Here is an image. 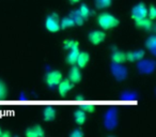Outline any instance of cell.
Segmentation results:
<instances>
[{
  "label": "cell",
  "mask_w": 156,
  "mask_h": 137,
  "mask_svg": "<svg viewBox=\"0 0 156 137\" xmlns=\"http://www.w3.org/2000/svg\"><path fill=\"white\" fill-rule=\"evenodd\" d=\"M98 24L103 30H110L119 26L120 20L110 13H101L98 16Z\"/></svg>",
  "instance_id": "6da1fadb"
},
{
  "label": "cell",
  "mask_w": 156,
  "mask_h": 137,
  "mask_svg": "<svg viewBox=\"0 0 156 137\" xmlns=\"http://www.w3.org/2000/svg\"><path fill=\"white\" fill-rule=\"evenodd\" d=\"M45 27L49 32H58L60 30V18L57 13H51L46 17Z\"/></svg>",
  "instance_id": "7a4b0ae2"
},
{
  "label": "cell",
  "mask_w": 156,
  "mask_h": 137,
  "mask_svg": "<svg viewBox=\"0 0 156 137\" xmlns=\"http://www.w3.org/2000/svg\"><path fill=\"white\" fill-rule=\"evenodd\" d=\"M132 18L136 22L138 20H141L143 17H147V8L144 3L139 2L135 5L134 8L132 9Z\"/></svg>",
  "instance_id": "3957f363"
},
{
  "label": "cell",
  "mask_w": 156,
  "mask_h": 137,
  "mask_svg": "<svg viewBox=\"0 0 156 137\" xmlns=\"http://www.w3.org/2000/svg\"><path fill=\"white\" fill-rule=\"evenodd\" d=\"M61 79H62V73L60 71H56V70L48 72L45 76L46 84L50 88L55 87V86H58V84L60 83Z\"/></svg>",
  "instance_id": "277c9868"
},
{
  "label": "cell",
  "mask_w": 156,
  "mask_h": 137,
  "mask_svg": "<svg viewBox=\"0 0 156 137\" xmlns=\"http://www.w3.org/2000/svg\"><path fill=\"white\" fill-rule=\"evenodd\" d=\"M105 39H106V33L103 30H93L88 35V40H89L90 43H92L93 45H98V44L102 43Z\"/></svg>",
  "instance_id": "5b68a950"
},
{
  "label": "cell",
  "mask_w": 156,
  "mask_h": 137,
  "mask_svg": "<svg viewBox=\"0 0 156 137\" xmlns=\"http://www.w3.org/2000/svg\"><path fill=\"white\" fill-rule=\"evenodd\" d=\"M25 135L27 137H43L45 135V131L41 125H34L27 128Z\"/></svg>",
  "instance_id": "8992f818"
},
{
  "label": "cell",
  "mask_w": 156,
  "mask_h": 137,
  "mask_svg": "<svg viewBox=\"0 0 156 137\" xmlns=\"http://www.w3.org/2000/svg\"><path fill=\"white\" fill-rule=\"evenodd\" d=\"M69 79L73 84H77L81 81V72H80V67H78L76 64H74L71 67L69 73Z\"/></svg>",
  "instance_id": "52a82bcc"
},
{
  "label": "cell",
  "mask_w": 156,
  "mask_h": 137,
  "mask_svg": "<svg viewBox=\"0 0 156 137\" xmlns=\"http://www.w3.org/2000/svg\"><path fill=\"white\" fill-rule=\"evenodd\" d=\"M74 87V84L69 79H61L60 83L58 84V91L61 96H64L65 93L69 91Z\"/></svg>",
  "instance_id": "ba28073f"
},
{
  "label": "cell",
  "mask_w": 156,
  "mask_h": 137,
  "mask_svg": "<svg viewBox=\"0 0 156 137\" xmlns=\"http://www.w3.org/2000/svg\"><path fill=\"white\" fill-rule=\"evenodd\" d=\"M90 61V55L86 52H79L77 57V60H76V65L80 69H83L85 67H87L88 63Z\"/></svg>",
  "instance_id": "9c48e42d"
},
{
  "label": "cell",
  "mask_w": 156,
  "mask_h": 137,
  "mask_svg": "<svg viewBox=\"0 0 156 137\" xmlns=\"http://www.w3.org/2000/svg\"><path fill=\"white\" fill-rule=\"evenodd\" d=\"M136 26L138 27V28L140 29H143V30H152V29L154 28V25H153V22H152V20H150L149 17H143L141 18V20H136Z\"/></svg>",
  "instance_id": "30bf717a"
},
{
  "label": "cell",
  "mask_w": 156,
  "mask_h": 137,
  "mask_svg": "<svg viewBox=\"0 0 156 137\" xmlns=\"http://www.w3.org/2000/svg\"><path fill=\"white\" fill-rule=\"evenodd\" d=\"M126 55V61H130V62H134V61H139L144 57L145 52L144 50H135V52H125Z\"/></svg>",
  "instance_id": "8fae6325"
},
{
  "label": "cell",
  "mask_w": 156,
  "mask_h": 137,
  "mask_svg": "<svg viewBox=\"0 0 156 137\" xmlns=\"http://www.w3.org/2000/svg\"><path fill=\"white\" fill-rule=\"evenodd\" d=\"M111 59H112L113 62L115 63H123L126 61V55L125 52H121V50H115L111 55Z\"/></svg>",
  "instance_id": "7c38bea8"
},
{
  "label": "cell",
  "mask_w": 156,
  "mask_h": 137,
  "mask_svg": "<svg viewBox=\"0 0 156 137\" xmlns=\"http://www.w3.org/2000/svg\"><path fill=\"white\" fill-rule=\"evenodd\" d=\"M78 54H79V47L78 48H74V49H71L66 57V62L71 65L76 64V60H77Z\"/></svg>",
  "instance_id": "4fadbf2b"
},
{
  "label": "cell",
  "mask_w": 156,
  "mask_h": 137,
  "mask_svg": "<svg viewBox=\"0 0 156 137\" xmlns=\"http://www.w3.org/2000/svg\"><path fill=\"white\" fill-rule=\"evenodd\" d=\"M74 118H75V122L78 125H83L87 120V116L83 110H76L74 113Z\"/></svg>",
  "instance_id": "5bb4252c"
},
{
  "label": "cell",
  "mask_w": 156,
  "mask_h": 137,
  "mask_svg": "<svg viewBox=\"0 0 156 137\" xmlns=\"http://www.w3.org/2000/svg\"><path fill=\"white\" fill-rule=\"evenodd\" d=\"M63 47L66 50H71V49H74V48L79 47V43H78V41H76V40L66 39L63 42Z\"/></svg>",
  "instance_id": "9a60e30c"
},
{
  "label": "cell",
  "mask_w": 156,
  "mask_h": 137,
  "mask_svg": "<svg viewBox=\"0 0 156 137\" xmlns=\"http://www.w3.org/2000/svg\"><path fill=\"white\" fill-rule=\"evenodd\" d=\"M74 26H75V23L71 16H66V17L62 18V20L60 22V29H69Z\"/></svg>",
  "instance_id": "2e32d148"
},
{
  "label": "cell",
  "mask_w": 156,
  "mask_h": 137,
  "mask_svg": "<svg viewBox=\"0 0 156 137\" xmlns=\"http://www.w3.org/2000/svg\"><path fill=\"white\" fill-rule=\"evenodd\" d=\"M78 13L80 14V16L83 18V20H87L88 17H89L90 15H91V10H90V8L88 7L87 5H85V3H83V5L79 7V9L77 10Z\"/></svg>",
  "instance_id": "e0dca14e"
},
{
  "label": "cell",
  "mask_w": 156,
  "mask_h": 137,
  "mask_svg": "<svg viewBox=\"0 0 156 137\" xmlns=\"http://www.w3.org/2000/svg\"><path fill=\"white\" fill-rule=\"evenodd\" d=\"M147 47L151 50L153 54H155V49H156V37L155 35H151L149 39L147 40V43H145Z\"/></svg>",
  "instance_id": "ac0fdd59"
},
{
  "label": "cell",
  "mask_w": 156,
  "mask_h": 137,
  "mask_svg": "<svg viewBox=\"0 0 156 137\" xmlns=\"http://www.w3.org/2000/svg\"><path fill=\"white\" fill-rule=\"evenodd\" d=\"M71 17L73 18L74 23H75V25H77V26H83V24L85 23V20H83V18L81 17L80 14L78 13V11L72 12Z\"/></svg>",
  "instance_id": "d6986e66"
},
{
  "label": "cell",
  "mask_w": 156,
  "mask_h": 137,
  "mask_svg": "<svg viewBox=\"0 0 156 137\" xmlns=\"http://www.w3.org/2000/svg\"><path fill=\"white\" fill-rule=\"evenodd\" d=\"M43 116H44V120H45V121L50 122L56 117V111L52 110V109H46V110H44Z\"/></svg>",
  "instance_id": "ffe728a7"
},
{
  "label": "cell",
  "mask_w": 156,
  "mask_h": 137,
  "mask_svg": "<svg viewBox=\"0 0 156 137\" xmlns=\"http://www.w3.org/2000/svg\"><path fill=\"white\" fill-rule=\"evenodd\" d=\"M112 0H95V5L98 9H106L110 7Z\"/></svg>",
  "instance_id": "44dd1931"
},
{
  "label": "cell",
  "mask_w": 156,
  "mask_h": 137,
  "mask_svg": "<svg viewBox=\"0 0 156 137\" xmlns=\"http://www.w3.org/2000/svg\"><path fill=\"white\" fill-rule=\"evenodd\" d=\"M147 16L152 20L156 18V9H155V7H154V5H151V7L147 9Z\"/></svg>",
  "instance_id": "7402d4cb"
},
{
  "label": "cell",
  "mask_w": 156,
  "mask_h": 137,
  "mask_svg": "<svg viewBox=\"0 0 156 137\" xmlns=\"http://www.w3.org/2000/svg\"><path fill=\"white\" fill-rule=\"evenodd\" d=\"M71 137H83V132L80 130V128H76V130H74L73 132L71 133V135H69Z\"/></svg>",
  "instance_id": "603a6c76"
},
{
  "label": "cell",
  "mask_w": 156,
  "mask_h": 137,
  "mask_svg": "<svg viewBox=\"0 0 156 137\" xmlns=\"http://www.w3.org/2000/svg\"><path fill=\"white\" fill-rule=\"evenodd\" d=\"M5 94H7V87L2 81H0V96H5Z\"/></svg>",
  "instance_id": "cb8c5ba5"
},
{
  "label": "cell",
  "mask_w": 156,
  "mask_h": 137,
  "mask_svg": "<svg viewBox=\"0 0 156 137\" xmlns=\"http://www.w3.org/2000/svg\"><path fill=\"white\" fill-rule=\"evenodd\" d=\"M11 133L8 132V131H5V132H1V136L0 137H11Z\"/></svg>",
  "instance_id": "d4e9b609"
},
{
  "label": "cell",
  "mask_w": 156,
  "mask_h": 137,
  "mask_svg": "<svg viewBox=\"0 0 156 137\" xmlns=\"http://www.w3.org/2000/svg\"><path fill=\"white\" fill-rule=\"evenodd\" d=\"M79 1H81V0H69V2L73 3V5H75V3H79Z\"/></svg>",
  "instance_id": "484cf974"
},
{
  "label": "cell",
  "mask_w": 156,
  "mask_h": 137,
  "mask_svg": "<svg viewBox=\"0 0 156 137\" xmlns=\"http://www.w3.org/2000/svg\"><path fill=\"white\" fill-rule=\"evenodd\" d=\"M1 132H2V131H1V128H0V136H1Z\"/></svg>",
  "instance_id": "4316f807"
}]
</instances>
